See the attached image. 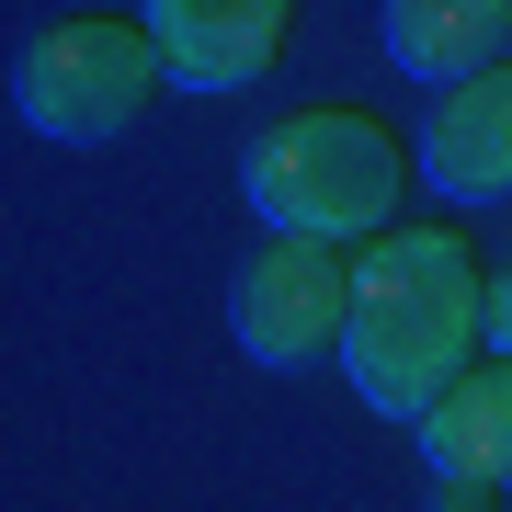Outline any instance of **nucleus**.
Here are the masks:
<instances>
[{"instance_id": "9", "label": "nucleus", "mask_w": 512, "mask_h": 512, "mask_svg": "<svg viewBox=\"0 0 512 512\" xmlns=\"http://www.w3.org/2000/svg\"><path fill=\"white\" fill-rule=\"evenodd\" d=\"M490 353H512V262L490 274Z\"/></svg>"}, {"instance_id": "10", "label": "nucleus", "mask_w": 512, "mask_h": 512, "mask_svg": "<svg viewBox=\"0 0 512 512\" xmlns=\"http://www.w3.org/2000/svg\"><path fill=\"white\" fill-rule=\"evenodd\" d=\"M490 501H501V490H478V478H444V501H433V512H490Z\"/></svg>"}, {"instance_id": "8", "label": "nucleus", "mask_w": 512, "mask_h": 512, "mask_svg": "<svg viewBox=\"0 0 512 512\" xmlns=\"http://www.w3.org/2000/svg\"><path fill=\"white\" fill-rule=\"evenodd\" d=\"M410 433H421V456H433V478H478V490L512 501V353H478Z\"/></svg>"}, {"instance_id": "3", "label": "nucleus", "mask_w": 512, "mask_h": 512, "mask_svg": "<svg viewBox=\"0 0 512 512\" xmlns=\"http://www.w3.org/2000/svg\"><path fill=\"white\" fill-rule=\"evenodd\" d=\"M160 92H171V69H160V46H148V23H126V12H69V23H46V35H23V57H12V114H23V137H46V148L137 137Z\"/></svg>"}, {"instance_id": "2", "label": "nucleus", "mask_w": 512, "mask_h": 512, "mask_svg": "<svg viewBox=\"0 0 512 512\" xmlns=\"http://www.w3.org/2000/svg\"><path fill=\"white\" fill-rule=\"evenodd\" d=\"M239 205L274 239H330V251H365L399 228L410 205V137L365 103H308L274 114L239 160Z\"/></svg>"}, {"instance_id": "5", "label": "nucleus", "mask_w": 512, "mask_h": 512, "mask_svg": "<svg viewBox=\"0 0 512 512\" xmlns=\"http://www.w3.org/2000/svg\"><path fill=\"white\" fill-rule=\"evenodd\" d=\"M148 46H160L171 92H251V80L285 69V35H296V0H148Z\"/></svg>"}, {"instance_id": "1", "label": "nucleus", "mask_w": 512, "mask_h": 512, "mask_svg": "<svg viewBox=\"0 0 512 512\" xmlns=\"http://www.w3.org/2000/svg\"><path fill=\"white\" fill-rule=\"evenodd\" d=\"M490 353V274L456 228H387L353 251V308H342V387L376 421H421Z\"/></svg>"}, {"instance_id": "6", "label": "nucleus", "mask_w": 512, "mask_h": 512, "mask_svg": "<svg viewBox=\"0 0 512 512\" xmlns=\"http://www.w3.org/2000/svg\"><path fill=\"white\" fill-rule=\"evenodd\" d=\"M410 160H421V183L444 205H512V57L456 80V92H433Z\"/></svg>"}, {"instance_id": "4", "label": "nucleus", "mask_w": 512, "mask_h": 512, "mask_svg": "<svg viewBox=\"0 0 512 512\" xmlns=\"http://www.w3.org/2000/svg\"><path fill=\"white\" fill-rule=\"evenodd\" d=\"M342 308H353V251H330V239H262L251 262H239L228 285V330L251 365H319V353H342Z\"/></svg>"}, {"instance_id": "7", "label": "nucleus", "mask_w": 512, "mask_h": 512, "mask_svg": "<svg viewBox=\"0 0 512 512\" xmlns=\"http://www.w3.org/2000/svg\"><path fill=\"white\" fill-rule=\"evenodd\" d=\"M376 46L399 80L456 92V80L512 57V0H376Z\"/></svg>"}]
</instances>
